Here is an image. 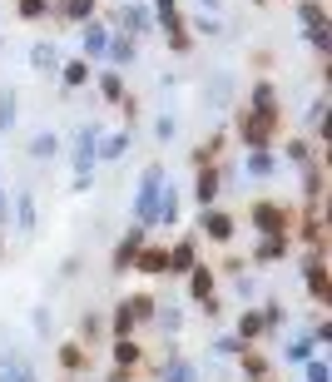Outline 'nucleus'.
<instances>
[{"label": "nucleus", "instance_id": "nucleus-3", "mask_svg": "<svg viewBox=\"0 0 332 382\" xmlns=\"http://www.w3.org/2000/svg\"><path fill=\"white\" fill-rule=\"evenodd\" d=\"M85 50H89V55H104V30H99V25L85 30Z\"/></svg>", "mask_w": 332, "mask_h": 382}, {"label": "nucleus", "instance_id": "nucleus-9", "mask_svg": "<svg viewBox=\"0 0 332 382\" xmlns=\"http://www.w3.org/2000/svg\"><path fill=\"white\" fill-rule=\"evenodd\" d=\"M20 6H25V15L35 20V15H45V0H20Z\"/></svg>", "mask_w": 332, "mask_h": 382}, {"label": "nucleus", "instance_id": "nucleus-11", "mask_svg": "<svg viewBox=\"0 0 332 382\" xmlns=\"http://www.w3.org/2000/svg\"><path fill=\"white\" fill-rule=\"evenodd\" d=\"M203 6H213V0H203Z\"/></svg>", "mask_w": 332, "mask_h": 382}, {"label": "nucleus", "instance_id": "nucleus-10", "mask_svg": "<svg viewBox=\"0 0 332 382\" xmlns=\"http://www.w3.org/2000/svg\"><path fill=\"white\" fill-rule=\"evenodd\" d=\"M159 15H164V20H179V10H174V0H159Z\"/></svg>", "mask_w": 332, "mask_h": 382}, {"label": "nucleus", "instance_id": "nucleus-5", "mask_svg": "<svg viewBox=\"0 0 332 382\" xmlns=\"http://www.w3.org/2000/svg\"><path fill=\"white\" fill-rule=\"evenodd\" d=\"M164 382H194V372H189L184 362H174V367H169V377H164Z\"/></svg>", "mask_w": 332, "mask_h": 382}, {"label": "nucleus", "instance_id": "nucleus-7", "mask_svg": "<svg viewBox=\"0 0 332 382\" xmlns=\"http://www.w3.org/2000/svg\"><path fill=\"white\" fill-rule=\"evenodd\" d=\"M35 154H40V159H45V154H55V139H50V134H40V139H35Z\"/></svg>", "mask_w": 332, "mask_h": 382}, {"label": "nucleus", "instance_id": "nucleus-2", "mask_svg": "<svg viewBox=\"0 0 332 382\" xmlns=\"http://www.w3.org/2000/svg\"><path fill=\"white\" fill-rule=\"evenodd\" d=\"M94 134H99V129H80V144H75V169H80V174L89 169V159H94Z\"/></svg>", "mask_w": 332, "mask_h": 382}, {"label": "nucleus", "instance_id": "nucleus-4", "mask_svg": "<svg viewBox=\"0 0 332 382\" xmlns=\"http://www.w3.org/2000/svg\"><path fill=\"white\" fill-rule=\"evenodd\" d=\"M248 169H253V174H273V159H268V154H253Z\"/></svg>", "mask_w": 332, "mask_h": 382}, {"label": "nucleus", "instance_id": "nucleus-8", "mask_svg": "<svg viewBox=\"0 0 332 382\" xmlns=\"http://www.w3.org/2000/svg\"><path fill=\"white\" fill-rule=\"evenodd\" d=\"M308 382H327V367L322 362H308Z\"/></svg>", "mask_w": 332, "mask_h": 382}, {"label": "nucleus", "instance_id": "nucleus-6", "mask_svg": "<svg viewBox=\"0 0 332 382\" xmlns=\"http://www.w3.org/2000/svg\"><path fill=\"white\" fill-rule=\"evenodd\" d=\"M129 55H134V45H129V40H115V60H120V65L129 60Z\"/></svg>", "mask_w": 332, "mask_h": 382}, {"label": "nucleus", "instance_id": "nucleus-1", "mask_svg": "<svg viewBox=\"0 0 332 382\" xmlns=\"http://www.w3.org/2000/svg\"><path fill=\"white\" fill-rule=\"evenodd\" d=\"M159 169H149L144 174V189H139V218H154V199H159Z\"/></svg>", "mask_w": 332, "mask_h": 382}]
</instances>
